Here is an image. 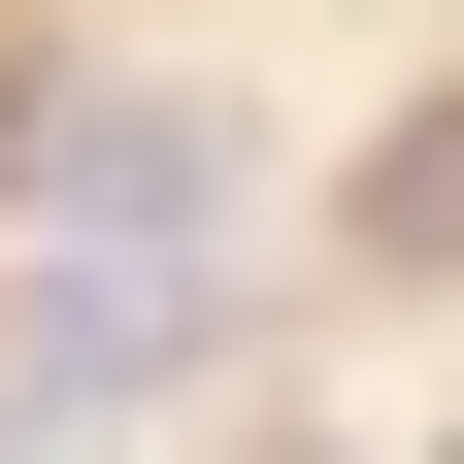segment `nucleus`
Here are the masks:
<instances>
[{"label":"nucleus","mask_w":464,"mask_h":464,"mask_svg":"<svg viewBox=\"0 0 464 464\" xmlns=\"http://www.w3.org/2000/svg\"><path fill=\"white\" fill-rule=\"evenodd\" d=\"M232 232H266L232 100H166V67H67L34 100V133H0V464L166 431V398L232 365Z\"/></svg>","instance_id":"f257e3e1"}]
</instances>
